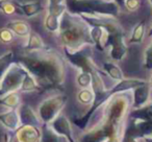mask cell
Returning a JSON list of instances; mask_svg holds the SVG:
<instances>
[{"label": "cell", "mask_w": 152, "mask_h": 142, "mask_svg": "<svg viewBox=\"0 0 152 142\" xmlns=\"http://www.w3.org/2000/svg\"><path fill=\"white\" fill-rule=\"evenodd\" d=\"M19 63L31 74L42 90H56L66 79L65 59L61 53L49 47L42 50L25 51L16 57Z\"/></svg>", "instance_id": "6da1fadb"}, {"label": "cell", "mask_w": 152, "mask_h": 142, "mask_svg": "<svg viewBox=\"0 0 152 142\" xmlns=\"http://www.w3.org/2000/svg\"><path fill=\"white\" fill-rule=\"evenodd\" d=\"M58 35L63 48L75 51L85 46H94L90 25L79 15L66 11L61 19Z\"/></svg>", "instance_id": "7a4b0ae2"}, {"label": "cell", "mask_w": 152, "mask_h": 142, "mask_svg": "<svg viewBox=\"0 0 152 142\" xmlns=\"http://www.w3.org/2000/svg\"><path fill=\"white\" fill-rule=\"evenodd\" d=\"M67 11L75 15L118 18L120 5L114 0H66Z\"/></svg>", "instance_id": "3957f363"}, {"label": "cell", "mask_w": 152, "mask_h": 142, "mask_svg": "<svg viewBox=\"0 0 152 142\" xmlns=\"http://www.w3.org/2000/svg\"><path fill=\"white\" fill-rule=\"evenodd\" d=\"M108 32L107 47L110 49V57L115 62H120L127 54V44L125 41V32L117 19L112 20L106 25Z\"/></svg>", "instance_id": "277c9868"}, {"label": "cell", "mask_w": 152, "mask_h": 142, "mask_svg": "<svg viewBox=\"0 0 152 142\" xmlns=\"http://www.w3.org/2000/svg\"><path fill=\"white\" fill-rule=\"evenodd\" d=\"M68 96L66 94H54L45 98L38 107V115L43 124L51 123L59 114L67 104Z\"/></svg>", "instance_id": "5b68a950"}, {"label": "cell", "mask_w": 152, "mask_h": 142, "mask_svg": "<svg viewBox=\"0 0 152 142\" xmlns=\"http://www.w3.org/2000/svg\"><path fill=\"white\" fill-rule=\"evenodd\" d=\"M91 46H85L78 50L72 51L67 48H64L65 57L73 67H75L79 72L92 73L98 69V66L95 64L92 57V51L90 50Z\"/></svg>", "instance_id": "8992f818"}, {"label": "cell", "mask_w": 152, "mask_h": 142, "mask_svg": "<svg viewBox=\"0 0 152 142\" xmlns=\"http://www.w3.org/2000/svg\"><path fill=\"white\" fill-rule=\"evenodd\" d=\"M25 73L26 70L16 61L0 82V97L12 92L20 91Z\"/></svg>", "instance_id": "52a82bcc"}, {"label": "cell", "mask_w": 152, "mask_h": 142, "mask_svg": "<svg viewBox=\"0 0 152 142\" xmlns=\"http://www.w3.org/2000/svg\"><path fill=\"white\" fill-rule=\"evenodd\" d=\"M49 127L59 136L67 138L69 142H76L73 135V124L71 120L64 114H59L51 123H49Z\"/></svg>", "instance_id": "ba28073f"}, {"label": "cell", "mask_w": 152, "mask_h": 142, "mask_svg": "<svg viewBox=\"0 0 152 142\" xmlns=\"http://www.w3.org/2000/svg\"><path fill=\"white\" fill-rule=\"evenodd\" d=\"M18 113H19L21 125H34L38 127H41L43 125L38 112H36L29 104H22L18 108Z\"/></svg>", "instance_id": "9c48e42d"}, {"label": "cell", "mask_w": 152, "mask_h": 142, "mask_svg": "<svg viewBox=\"0 0 152 142\" xmlns=\"http://www.w3.org/2000/svg\"><path fill=\"white\" fill-rule=\"evenodd\" d=\"M15 136L19 142H40L42 132L41 127L34 125H21L15 132Z\"/></svg>", "instance_id": "30bf717a"}, {"label": "cell", "mask_w": 152, "mask_h": 142, "mask_svg": "<svg viewBox=\"0 0 152 142\" xmlns=\"http://www.w3.org/2000/svg\"><path fill=\"white\" fill-rule=\"evenodd\" d=\"M150 93H151V88H150L148 82L144 85L133 89L131 109H140L145 104H147L150 102Z\"/></svg>", "instance_id": "8fae6325"}, {"label": "cell", "mask_w": 152, "mask_h": 142, "mask_svg": "<svg viewBox=\"0 0 152 142\" xmlns=\"http://www.w3.org/2000/svg\"><path fill=\"white\" fill-rule=\"evenodd\" d=\"M147 82L144 79H123L122 81L117 82L116 85H114L110 89V95H115V94L119 93H124V92H129L132 91L133 89H135L137 87L144 85Z\"/></svg>", "instance_id": "7c38bea8"}, {"label": "cell", "mask_w": 152, "mask_h": 142, "mask_svg": "<svg viewBox=\"0 0 152 142\" xmlns=\"http://www.w3.org/2000/svg\"><path fill=\"white\" fill-rule=\"evenodd\" d=\"M0 123L10 132H16L20 127V117L18 110H7L0 113Z\"/></svg>", "instance_id": "4fadbf2b"}, {"label": "cell", "mask_w": 152, "mask_h": 142, "mask_svg": "<svg viewBox=\"0 0 152 142\" xmlns=\"http://www.w3.org/2000/svg\"><path fill=\"white\" fill-rule=\"evenodd\" d=\"M129 119L132 120H142L152 123V100L140 109H131L128 115Z\"/></svg>", "instance_id": "5bb4252c"}, {"label": "cell", "mask_w": 152, "mask_h": 142, "mask_svg": "<svg viewBox=\"0 0 152 142\" xmlns=\"http://www.w3.org/2000/svg\"><path fill=\"white\" fill-rule=\"evenodd\" d=\"M16 5H17L18 13L20 12V13L23 14L27 18L34 17V16L39 15L43 11L42 3L39 2V1H30V2H25V3L16 2Z\"/></svg>", "instance_id": "9a60e30c"}, {"label": "cell", "mask_w": 152, "mask_h": 142, "mask_svg": "<svg viewBox=\"0 0 152 142\" xmlns=\"http://www.w3.org/2000/svg\"><path fill=\"white\" fill-rule=\"evenodd\" d=\"M5 26L10 28L15 34V36L20 37V38H27L31 32L30 25L24 20H14V21L9 22Z\"/></svg>", "instance_id": "2e32d148"}, {"label": "cell", "mask_w": 152, "mask_h": 142, "mask_svg": "<svg viewBox=\"0 0 152 142\" xmlns=\"http://www.w3.org/2000/svg\"><path fill=\"white\" fill-rule=\"evenodd\" d=\"M47 45L45 44L42 37L36 32H32L29 34V36L26 38V43L24 45V50L25 51H34V50H42L47 48Z\"/></svg>", "instance_id": "e0dca14e"}, {"label": "cell", "mask_w": 152, "mask_h": 142, "mask_svg": "<svg viewBox=\"0 0 152 142\" xmlns=\"http://www.w3.org/2000/svg\"><path fill=\"white\" fill-rule=\"evenodd\" d=\"M14 63H16V57L13 50H9L0 55V82Z\"/></svg>", "instance_id": "ac0fdd59"}, {"label": "cell", "mask_w": 152, "mask_h": 142, "mask_svg": "<svg viewBox=\"0 0 152 142\" xmlns=\"http://www.w3.org/2000/svg\"><path fill=\"white\" fill-rule=\"evenodd\" d=\"M0 104L10 110H18V108L22 104L21 96L18 92L5 94L0 97Z\"/></svg>", "instance_id": "d6986e66"}, {"label": "cell", "mask_w": 152, "mask_h": 142, "mask_svg": "<svg viewBox=\"0 0 152 142\" xmlns=\"http://www.w3.org/2000/svg\"><path fill=\"white\" fill-rule=\"evenodd\" d=\"M41 132L42 136L40 142H69L67 138L57 135L48 124H43L41 127Z\"/></svg>", "instance_id": "ffe728a7"}, {"label": "cell", "mask_w": 152, "mask_h": 142, "mask_svg": "<svg viewBox=\"0 0 152 142\" xmlns=\"http://www.w3.org/2000/svg\"><path fill=\"white\" fill-rule=\"evenodd\" d=\"M102 68H103L105 74L108 75L114 81L119 82L122 81L123 79H125L121 68L116 63H114V62H104L103 65H102Z\"/></svg>", "instance_id": "44dd1931"}, {"label": "cell", "mask_w": 152, "mask_h": 142, "mask_svg": "<svg viewBox=\"0 0 152 142\" xmlns=\"http://www.w3.org/2000/svg\"><path fill=\"white\" fill-rule=\"evenodd\" d=\"M145 32L146 22L144 20H142L139 23L135 24V26L133 27L130 39H129V43L130 44H140V43H142L144 40V37H145Z\"/></svg>", "instance_id": "7402d4cb"}, {"label": "cell", "mask_w": 152, "mask_h": 142, "mask_svg": "<svg viewBox=\"0 0 152 142\" xmlns=\"http://www.w3.org/2000/svg\"><path fill=\"white\" fill-rule=\"evenodd\" d=\"M36 91H41L40 86L37 83L34 77L26 71L25 77H24V79H23V82H22L21 88H20V92L30 93V92H36Z\"/></svg>", "instance_id": "603a6c76"}, {"label": "cell", "mask_w": 152, "mask_h": 142, "mask_svg": "<svg viewBox=\"0 0 152 142\" xmlns=\"http://www.w3.org/2000/svg\"><path fill=\"white\" fill-rule=\"evenodd\" d=\"M61 18H56L46 14L44 19V25L46 30H48L51 34H57L61 25Z\"/></svg>", "instance_id": "cb8c5ba5"}, {"label": "cell", "mask_w": 152, "mask_h": 142, "mask_svg": "<svg viewBox=\"0 0 152 142\" xmlns=\"http://www.w3.org/2000/svg\"><path fill=\"white\" fill-rule=\"evenodd\" d=\"M77 100L81 104L85 106H91L94 100V92L92 88H87V89H80L77 93Z\"/></svg>", "instance_id": "d4e9b609"}, {"label": "cell", "mask_w": 152, "mask_h": 142, "mask_svg": "<svg viewBox=\"0 0 152 142\" xmlns=\"http://www.w3.org/2000/svg\"><path fill=\"white\" fill-rule=\"evenodd\" d=\"M0 12L5 15H13L18 13L16 2L11 0H0Z\"/></svg>", "instance_id": "484cf974"}, {"label": "cell", "mask_w": 152, "mask_h": 142, "mask_svg": "<svg viewBox=\"0 0 152 142\" xmlns=\"http://www.w3.org/2000/svg\"><path fill=\"white\" fill-rule=\"evenodd\" d=\"M76 83L80 89L91 88L92 86V74L89 72H79L76 77Z\"/></svg>", "instance_id": "4316f807"}, {"label": "cell", "mask_w": 152, "mask_h": 142, "mask_svg": "<svg viewBox=\"0 0 152 142\" xmlns=\"http://www.w3.org/2000/svg\"><path fill=\"white\" fill-rule=\"evenodd\" d=\"M15 39V34L7 26L0 28V42L3 44H10Z\"/></svg>", "instance_id": "83f0119b"}, {"label": "cell", "mask_w": 152, "mask_h": 142, "mask_svg": "<svg viewBox=\"0 0 152 142\" xmlns=\"http://www.w3.org/2000/svg\"><path fill=\"white\" fill-rule=\"evenodd\" d=\"M144 68L152 70V40L144 51Z\"/></svg>", "instance_id": "f1b7e54d"}, {"label": "cell", "mask_w": 152, "mask_h": 142, "mask_svg": "<svg viewBox=\"0 0 152 142\" xmlns=\"http://www.w3.org/2000/svg\"><path fill=\"white\" fill-rule=\"evenodd\" d=\"M140 5H141V1L140 0H125L123 3V7L126 10L127 12H137L139 10Z\"/></svg>", "instance_id": "f546056e"}, {"label": "cell", "mask_w": 152, "mask_h": 142, "mask_svg": "<svg viewBox=\"0 0 152 142\" xmlns=\"http://www.w3.org/2000/svg\"><path fill=\"white\" fill-rule=\"evenodd\" d=\"M122 142H145V141L143 140V138L134 137V136L130 135V134H128V133H126V132H125Z\"/></svg>", "instance_id": "4dcf8cb0"}, {"label": "cell", "mask_w": 152, "mask_h": 142, "mask_svg": "<svg viewBox=\"0 0 152 142\" xmlns=\"http://www.w3.org/2000/svg\"><path fill=\"white\" fill-rule=\"evenodd\" d=\"M7 138V142H19V140L16 138L15 132H9V133H5Z\"/></svg>", "instance_id": "1f68e13d"}, {"label": "cell", "mask_w": 152, "mask_h": 142, "mask_svg": "<svg viewBox=\"0 0 152 142\" xmlns=\"http://www.w3.org/2000/svg\"><path fill=\"white\" fill-rule=\"evenodd\" d=\"M48 5H59V4H66V0H47Z\"/></svg>", "instance_id": "d6a6232c"}, {"label": "cell", "mask_w": 152, "mask_h": 142, "mask_svg": "<svg viewBox=\"0 0 152 142\" xmlns=\"http://www.w3.org/2000/svg\"><path fill=\"white\" fill-rule=\"evenodd\" d=\"M143 140L145 142H152V136H147V137H144Z\"/></svg>", "instance_id": "836d02e7"}, {"label": "cell", "mask_w": 152, "mask_h": 142, "mask_svg": "<svg viewBox=\"0 0 152 142\" xmlns=\"http://www.w3.org/2000/svg\"><path fill=\"white\" fill-rule=\"evenodd\" d=\"M114 1H115V2L118 3V4L120 5L121 9H122V7H123V0H114Z\"/></svg>", "instance_id": "e575fe53"}, {"label": "cell", "mask_w": 152, "mask_h": 142, "mask_svg": "<svg viewBox=\"0 0 152 142\" xmlns=\"http://www.w3.org/2000/svg\"><path fill=\"white\" fill-rule=\"evenodd\" d=\"M148 37H150V38H152V25H151V27H150L149 32H148Z\"/></svg>", "instance_id": "d590c367"}, {"label": "cell", "mask_w": 152, "mask_h": 142, "mask_svg": "<svg viewBox=\"0 0 152 142\" xmlns=\"http://www.w3.org/2000/svg\"><path fill=\"white\" fill-rule=\"evenodd\" d=\"M149 85H150V88H151V91H152V75L150 77V82H149Z\"/></svg>", "instance_id": "8d00e7d4"}, {"label": "cell", "mask_w": 152, "mask_h": 142, "mask_svg": "<svg viewBox=\"0 0 152 142\" xmlns=\"http://www.w3.org/2000/svg\"><path fill=\"white\" fill-rule=\"evenodd\" d=\"M3 142H7V135L4 134V136H3Z\"/></svg>", "instance_id": "74e56055"}, {"label": "cell", "mask_w": 152, "mask_h": 142, "mask_svg": "<svg viewBox=\"0 0 152 142\" xmlns=\"http://www.w3.org/2000/svg\"><path fill=\"white\" fill-rule=\"evenodd\" d=\"M149 1V4H150V7H151V12H152V0H148Z\"/></svg>", "instance_id": "f35d334b"}, {"label": "cell", "mask_w": 152, "mask_h": 142, "mask_svg": "<svg viewBox=\"0 0 152 142\" xmlns=\"http://www.w3.org/2000/svg\"><path fill=\"white\" fill-rule=\"evenodd\" d=\"M124 1H125V0H123V3H124Z\"/></svg>", "instance_id": "ab89813d"}, {"label": "cell", "mask_w": 152, "mask_h": 142, "mask_svg": "<svg viewBox=\"0 0 152 142\" xmlns=\"http://www.w3.org/2000/svg\"><path fill=\"white\" fill-rule=\"evenodd\" d=\"M76 142H78V140H76Z\"/></svg>", "instance_id": "60d3db41"}]
</instances>
